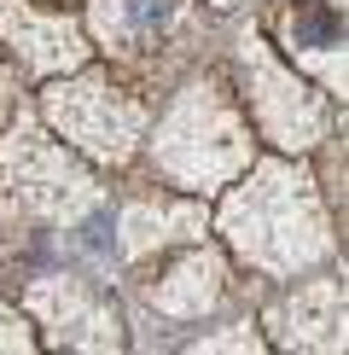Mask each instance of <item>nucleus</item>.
<instances>
[{
	"label": "nucleus",
	"mask_w": 349,
	"mask_h": 355,
	"mask_svg": "<svg viewBox=\"0 0 349 355\" xmlns=\"http://www.w3.org/2000/svg\"><path fill=\"white\" fill-rule=\"evenodd\" d=\"M222 227H227L233 250L251 268H268V274H291V268H309V262L332 257V227H326V210H320V192L291 164L256 169L227 198Z\"/></svg>",
	"instance_id": "f257e3e1"
},
{
	"label": "nucleus",
	"mask_w": 349,
	"mask_h": 355,
	"mask_svg": "<svg viewBox=\"0 0 349 355\" xmlns=\"http://www.w3.org/2000/svg\"><path fill=\"white\" fill-rule=\"evenodd\" d=\"M157 169L186 192H215L233 175L251 164V135H244V116L227 105V94L215 82H198L174 99V111L163 116L152 140Z\"/></svg>",
	"instance_id": "f03ea898"
},
{
	"label": "nucleus",
	"mask_w": 349,
	"mask_h": 355,
	"mask_svg": "<svg viewBox=\"0 0 349 355\" xmlns=\"http://www.w3.org/2000/svg\"><path fill=\"white\" fill-rule=\"evenodd\" d=\"M47 123L70 146H82L87 157H99V164H128L152 111L140 99H128L123 87H111L105 76H76L64 87L58 82L47 87Z\"/></svg>",
	"instance_id": "7ed1b4c3"
},
{
	"label": "nucleus",
	"mask_w": 349,
	"mask_h": 355,
	"mask_svg": "<svg viewBox=\"0 0 349 355\" xmlns=\"http://www.w3.org/2000/svg\"><path fill=\"white\" fill-rule=\"evenodd\" d=\"M0 157H6V187L18 192V210H29V216L76 221V216H87L99 204L93 181L76 169V157L58 152L35 123H12Z\"/></svg>",
	"instance_id": "20e7f679"
},
{
	"label": "nucleus",
	"mask_w": 349,
	"mask_h": 355,
	"mask_svg": "<svg viewBox=\"0 0 349 355\" xmlns=\"http://www.w3.org/2000/svg\"><path fill=\"white\" fill-rule=\"evenodd\" d=\"M239 70H244V94H251V111H256V123L268 128V140H274V146H285V152H309V146L326 135L332 111L320 105V99H314L303 82H291V70H285L268 47H262L256 35L239 47Z\"/></svg>",
	"instance_id": "39448f33"
},
{
	"label": "nucleus",
	"mask_w": 349,
	"mask_h": 355,
	"mask_svg": "<svg viewBox=\"0 0 349 355\" xmlns=\"http://www.w3.org/2000/svg\"><path fill=\"white\" fill-rule=\"evenodd\" d=\"M186 29H193V6L186 0H93V35L123 64L163 58Z\"/></svg>",
	"instance_id": "423d86ee"
},
{
	"label": "nucleus",
	"mask_w": 349,
	"mask_h": 355,
	"mask_svg": "<svg viewBox=\"0 0 349 355\" xmlns=\"http://www.w3.org/2000/svg\"><path fill=\"white\" fill-rule=\"evenodd\" d=\"M29 309L53 332V344H82V349H116L123 344V327H116L111 303L93 286H82V279H35L29 286Z\"/></svg>",
	"instance_id": "0eeeda50"
},
{
	"label": "nucleus",
	"mask_w": 349,
	"mask_h": 355,
	"mask_svg": "<svg viewBox=\"0 0 349 355\" xmlns=\"http://www.w3.org/2000/svg\"><path fill=\"white\" fill-rule=\"evenodd\" d=\"M0 41L41 76H64L87 58L82 29L70 18H58V12H35L29 0H0Z\"/></svg>",
	"instance_id": "6e6552de"
},
{
	"label": "nucleus",
	"mask_w": 349,
	"mask_h": 355,
	"mask_svg": "<svg viewBox=\"0 0 349 355\" xmlns=\"http://www.w3.org/2000/svg\"><path fill=\"white\" fill-rule=\"evenodd\" d=\"M280 35H285V53L297 58V64H309L326 87L343 94V6H332V0L285 6Z\"/></svg>",
	"instance_id": "1a4fd4ad"
},
{
	"label": "nucleus",
	"mask_w": 349,
	"mask_h": 355,
	"mask_svg": "<svg viewBox=\"0 0 349 355\" xmlns=\"http://www.w3.org/2000/svg\"><path fill=\"white\" fill-rule=\"evenodd\" d=\"M268 327L280 332V344L297 349H343V286L320 279V286H303L268 315Z\"/></svg>",
	"instance_id": "9d476101"
},
{
	"label": "nucleus",
	"mask_w": 349,
	"mask_h": 355,
	"mask_svg": "<svg viewBox=\"0 0 349 355\" xmlns=\"http://www.w3.org/2000/svg\"><path fill=\"white\" fill-rule=\"evenodd\" d=\"M204 233V204L198 198H152V204H128L123 221H116V239H123V257L140 262L152 250L186 245Z\"/></svg>",
	"instance_id": "9b49d317"
},
{
	"label": "nucleus",
	"mask_w": 349,
	"mask_h": 355,
	"mask_svg": "<svg viewBox=\"0 0 349 355\" xmlns=\"http://www.w3.org/2000/svg\"><path fill=\"white\" fill-rule=\"evenodd\" d=\"M222 291H227L222 257L198 245V250H186V257L174 262L163 279H152V286H145V303L163 309V315H204V309L222 303Z\"/></svg>",
	"instance_id": "f8f14e48"
},
{
	"label": "nucleus",
	"mask_w": 349,
	"mask_h": 355,
	"mask_svg": "<svg viewBox=\"0 0 349 355\" xmlns=\"http://www.w3.org/2000/svg\"><path fill=\"white\" fill-rule=\"evenodd\" d=\"M0 349H29V332H24V320L12 315L6 303H0Z\"/></svg>",
	"instance_id": "ddd939ff"
},
{
	"label": "nucleus",
	"mask_w": 349,
	"mask_h": 355,
	"mask_svg": "<svg viewBox=\"0 0 349 355\" xmlns=\"http://www.w3.org/2000/svg\"><path fill=\"white\" fill-rule=\"evenodd\" d=\"M198 349H256L251 327H227L222 338H198Z\"/></svg>",
	"instance_id": "4468645a"
},
{
	"label": "nucleus",
	"mask_w": 349,
	"mask_h": 355,
	"mask_svg": "<svg viewBox=\"0 0 349 355\" xmlns=\"http://www.w3.org/2000/svg\"><path fill=\"white\" fill-rule=\"evenodd\" d=\"M6 99H12V76H6V70H0V105H6Z\"/></svg>",
	"instance_id": "2eb2a0df"
},
{
	"label": "nucleus",
	"mask_w": 349,
	"mask_h": 355,
	"mask_svg": "<svg viewBox=\"0 0 349 355\" xmlns=\"http://www.w3.org/2000/svg\"><path fill=\"white\" fill-rule=\"evenodd\" d=\"M210 6H233V0H210Z\"/></svg>",
	"instance_id": "dca6fc26"
},
{
	"label": "nucleus",
	"mask_w": 349,
	"mask_h": 355,
	"mask_svg": "<svg viewBox=\"0 0 349 355\" xmlns=\"http://www.w3.org/2000/svg\"><path fill=\"white\" fill-rule=\"evenodd\" d=\"M332 6H343V0H332Z\"/></svg>",
	"instance_id": "f3484780"
}]
</instances>
